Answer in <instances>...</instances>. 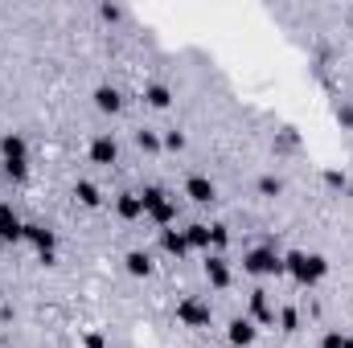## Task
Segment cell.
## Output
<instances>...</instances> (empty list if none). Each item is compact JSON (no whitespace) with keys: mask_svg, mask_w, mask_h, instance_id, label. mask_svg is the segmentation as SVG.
Listing matches in <instances>:
<instances>
[{"mask_svg":"<svg viewBox=\"0 0 353 348\" xmlns=\"http://www.w3.org/2000/svg\"><path fill=\"white\" fill-rule=\"evenodd\" d=\"M283 270L300 283V287H316L325 274H329V259L325 254H308V250H292L283 259Z\"/></svg>","mask_w":353,"mask_h":348,"instance_id":"6da1fadb","label":"cell"},{"mask_svg":"<svg viewBox=\"0 0 353 348\" xmlns=\"http://www.w3.org/2000/svg\"><path fill=\"white\" fill-rule=\"evenodd\" d=\"M185 197L197 201V205H210V201L218 197V184H214L210 176H189V180H185Z\"/></svg>","mask_w":353,"mask_h":348,"instance_id":"9c48e42d","label":"cell"},{"mask_svg":"<svg viewBox=\"0 0 353 348\" xmlns=\"http://www.w3.org/2000/svg\"><path fill=\"white\" fill-rule=\"evenodd\" d=\"M99 17H103V21H119V17H123V12H119V8H115V4H103V8H99Z\"/></svg>","mask_w":353,"mask_h":348,"instance_id":"f1b7e54d","label":"cell"},{"mask_svg":"<svg viewBox=\"0 0 353 348\" xmlns=\"http://www.w3.org/2000/svg\"><path fill=\"white\" fill-rule=\"evenodd\" d=\"M94 107H99L103 115H115V111L123 107V94H119L115 87H107V83H103V87H94Z\"/></svg>","mask_w":353,"mask_h":348,"instance_id":"5bb4252c","label":"cell"},{"mask_svg":"<svg viewBox=\"0 0 353 348\" xmlns=\"http://www.w3.org/2000/svg\"><path fill=\"white\" fill-rule=\"evenodd\" d=\"M140 201H144V213H157V209H161V205L169 201V193H165L161 184H148V188L140 193Z\"/></svg>","mask_w":353,"mask_h":348,"instance_id":"d6986e66","label":"cell"},{"mask_svg":"<svg viewBox=\"0 0 353 348\" xmlns=\"http://www.w3.org/2000/svg\"><path fill=\"white\" fill-rule=\"evenodd\" d=\"M136 148H140V152H161V135L148 131V127H140V131H136Z\"/></svg>","mask_w":353,"mask_h":348,"instance_id":"44dd1931","label":"cell"},{"mask_svg":"<svg viewBox=\"0 0 353 348\" xmlns=\"http://www.w3.org/2000/svg\"><path fill=\"white\" fill-rule=\"evenodd\" d=\"M251 320H259V324H275V307H271V299H267L263 287L251 291Z\"/></svg>","mask_w":353,"mask_h":348,"instance_id":"4fadbf2b","label":"cell"},{"mask_svg":"<svg viewBox=\"0 0 353 348\" xmlns=\"http://www.w3.org/2000/svg\"><path fill=\"white\" fill-rule=\"evenodd\" d=\"M185 242H189V250H205V254H210V226H205V221H193V226L185 230Z\"/></svg>","mask_w":353,"mask_h":348,"instance_id":"2e32d148","label":"cell"},{"mask_svg":"<svg viewBox=\"0 0 353 348\" xmlns=\"http://www.w3.org/2000/svg\"><path fill=\"white\" fill-rule=\"evenodd\" d=\"M255 336H259V328H255L251 316H234V320L226 324V340H230V348H251Z\"/></svg>","mask_w":353,"mask_h":348,"instance_id":"5b68a950","label":"cell"},{"mask_svg":"<svg viewBox=\"0 0 353 348\" xmlns=\"http://www.w3.org/2000/svg\"><path fill=\"white\" fill-rule=\"evenodd\" d=\"M123 270H128L132 279H148V274H152V254H148V250H128V254H123Z\"/></svg>","mask_w":353,"mask_h":348,"instance_id":"7c38bea8","label":"cell"},{"mask_svg":"<svg viewBox=\"0 0 353 348\" xmlns=\"http://www.w3.org/2000/svg\"><path fill=\"white\" fill-rule=\"evenodd\" d=\"M161 148H169V152H185V131H165V140H161Z\"/></svg>","mask_w":353,"mask_h":348,"instance_id":"d4e9b609","label":"cell"},{"mask_svg":"<svg viewBox=\"0 0 353 348\" xmlns=\"http://www.w3.org/2000/svg\"><path fill=\"white\" fill-rule=\"evenodd\" d=\"M161 250H165V254H173V259H185V254H189L185 230H161Z\"/></svg>","mask_w":353,"mask_h":348,"instance_id":"9a60e30c","label":"cell"},{"mask_svg":"<svg viewBox=\"0 0 353 348\" xmlns=\"http://www.w3.org/2000/svg\"><path fill=\"white\" fill-rule=\"evenodd\" d=\"M74 197H79V205H87V209H99V205H103V193H99V184H90V180H79V184H74Z\"/></svg>","mask_w":353,"mask_h":348,"instance_id":"ac0fdd59","label":"cell"},{"mask_svg":"<svg viewBox=\"0 0 353 348\" xmlns=\"http://www.w3.org/2000/svg\"><path fill=\"white\" fill-rule=\"evenodd\" d=\"M0 299H4V291H0Z\"/></svg>","mask_w":353,"mask_h":348,"instance_id":"836d02e7","label":"cell"},{"mask_svg":"<svg viewBox=\"0 0 353 348\" xmlns=\"http://www.w3.org/2000/svg\"><path fill=\"white\" fill-rule=\"evenodd\" d=\"M87 348H107V340H103V332H87Z\"/></svg>","mask_w":353,"mask_h":348,"instance_id":"f546056e","label":"cell"},{"mask_svg":"<svg viewBox=\"0 0 353 348\" xmlns=\"http://www.w3.org/2000/svg\"><path fill=\"white\" fill-rule=\"evenodd\" d=\"M119 160V144H115V135H94L90 140V164H99V168H111Z\"/></svg>","mask_w":353,"mask_h":348,"instance_id":"8992f818","label":"cell"},{"mask_svg":"<svg viewBox=\"0 0 353 348\" xmlns=\"http://www.w3.org/2000/svg\"><path fill=\"white\" fill-rule=\"evenodd\" d=\"M243 270L255 274V279H271V274H283V259H279L271 246H255V250H247Z\"/></svg>","mask_w":353,"mask_h":348,"instance_id":"7a4b0ae2","label":"cell"},{"mask_svg":"<svg viewBox=\"0 0 353 348\" xmlns=\"http://www.w3.org/2000/svg\"><path fill=\"white\" fill-rule=\"evenodd\" d=\"M325 184L329 188H350V176L341 173V168H325Z\"/></svg>","mask_w":353,"mask_h":348,"instance_id":"4316f807","label":"cell"},{"mask_svg":"<svg viewBox=\"0 0 353 348\" xmlns=\"http://www.w3.org/2000/svg\"><path fill=\"white\" fill-rule=\"evenodd\" d=\"M259 193H263V197H279V193H283V180H279V176H259Z\"/></svg>","mask_w":353,"mask_h":348,"instance_id":"603a6c76","label":"cell"},{"mask_svg":"<svg viewBox=\"0 0 353 348\" xmlns=\"http://www.w3.org/2000/svg\"><path fill=\"white\" fill-rule=\"evenodd\" d=\"M0 238H4V242H21V238H25V221L12 213L8 201H0Z\"/></svg>","mask_w":353,"mask_h":348,"instance_id":"30bf717a","label":"cell"},{"mask_svg":"<svg viewBox=\"0 0 353 348\" xmlns=\"http://www.w3.org/2000/svg\"><path fill=\"white\" fill-rule=\"evenodd\" d=\"M337 119H341L345 127H353V107H341V111H337Z\"/></svg>","mask_w":353,"mask_h":348,"instance_id":"4dcf8cb0","label":"cell"},{"mask_svg":"<svg viewBox=\"0 0 353 348\" xmlns=\"http://www.w3.org/2000/svg\"><path fill=\"white\" fill-rule=\"evenodd\" d=\"M115 213H119L123 221H140V217H144V201H140V193H119V197H115Z\"/></svg>","mask_w":353,"mask_h":348,"instance_id":"8fae6325","label":"cell"},{"mask_svg":"<svg viewBox=\"0 0 353 348\" xmlns=\"http://www.w3.org/2000/svg\"><path fill=\"white\" fill-rule=\"evenodd\" d=\"M345 348H353V336H350V340H345Z\"/></svg>","mask_w":353,"mask_h":348,"instance_id":"1f68e13d","label":"cell"},{"mask_svg":"<svg viewBox=\"0 0 353 348\" xmlns=\"http://www.w3.org/2000/svg\"><path fill=\"white\" fill-rule=\"evenodd\" d=\"M148 217H152V221H157L161 230H173V221H176V201L169 197V201H165V205H161L157 213H148Z\"/></svg>","mask_w":353,"mask_h":348,"instance_id":"ffe728a7","label":"cell"},{"mask_svg":"<svg viewBox=\"0 0 353 348\" xmlns=\"http://www.w3.org/2000/svg\"><path fill=\"white\" fill-rule=\"evenodd\" d=\"M25 242L37 246V254H41L46 266L58 262V254H54V250H58V234H54V230H46V226H25Z\"/></svg>","mask_w":353,"mask_h":348,"instance_id":"277c9868","label":"cell"},{"mask_svg":"<svg viewBox=\"0 0 353 348\" xmlns=\"http://www.w3.org/2000/svg\"><path fill=\"white\" fill-rule=\"evenodd\" d=\"M144 102L157 107V111H165V107L173 102V90L165 87V83H152V87H144Z\"/></svg>","mask_w":353,"mask_h":348,"instance_id":"e0dca14e","label":"cell"},{"mask_svg":"<svg viewBox=\"0 0 353 348\" xmlns=\"http://www.w3.org/2000/svg\"><path fill=\"white\" fill-rule=\"evenodd\" d=\"M176 320H181L185 328H210L214 307H210V299H201V295H185V299L176 303Z\"/></svg>","mask_w":353,"mask_h":348,"instance_id":"3957f363","label":"cell"},{"mask_svg":"<svg viewBox=\"0 0 353 348\" xmlns=\"http://www.w3.org/2000/svg\"><path fill=\"white\" fill-rule=\"evenodd\" d=\"M205 283L214 291L230 287V262H226V254H205Z\"/></svg>","mask_w":353,"mask_h":348,"instance_id":"ba28073f","label":"cell"},{"mask_svg":"<svg viewBox=\"0 0 353 348\" xmlns=\"http://www.w3.org/2000/svg\"><path fill=\"white\" fill-rule=\"evenodd\" d=\"M210 246H214V254H222L226 246H230V230L218 221V226H210Z\"/></svg>","mask_w":353,"mask_h":348,"instance_id":"7402d4cb","label":"cell"},{"mask_svg":"<svg viewBox=\"0 0 353 348\" xmlns=\"http://www.w3.org/2000/svg\"><path fill=\"white\" fill-rule=\"evenodd\" d=\"M279 328H283V332H296V328H300V312H296V307H283V312H279Z\"/></svg>","mask_w":353,"mask_h":348,"instance_id":"cb8c5ba5","label":"cell"},{"mask_svg":"<svg viewBox=\"0 0 353 348\" xmlns=\"http://www.w3.org/2000/svg\"><path fill=\"white\" fill-rule=\"evenodd\" d=\"M345 340H350V336H345L341 328H329V332L321 336V348H345Z\"/></svg>","mask_w":353,"mask_h":348,"instance_id":"484cf974","label":"cell"},{"mask_svg":"<svg viewBox=\"0 0 353 348\" xmlns=\"http://www.w3.org/2000/svg\"><path fill=\"white\" fill-rule=\"evenodd\" d=\"M4 176L8 180H25L29 176V164H4Z\"/></svg>","mask_w":353,"mask_h":348,"instance_id":"83f0119b","label":"cell"},{"mask_svg":"<svg viewBox=\"0 0 353 348\" xmlns=\"http://www.w3.org/2000/svg\"><path fill=\"white\" fill-rule=\"evenodd\" d=\"M0 250H4V238H0Z\"/></svg>","mask_w":353,"mask_h":348,"instance_id":"d6a6232c","label":"cell"},{"mask_svg":"<svg viewBox=\"0 0 353 348\" xmlns=\"http://www.w3.org/2000/svg\"><path fill=\"white\" fill-rule=\"evenodd\" d=\"M0 156H4V164H29L25 135H21V131H4V135H0Z\"/></svg>","mask_w":353,"mask_h":348,"instance_id":"52a82bcc","label":"cell"}]
</instances>
